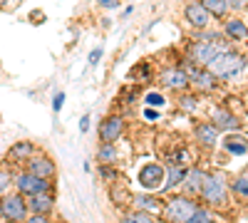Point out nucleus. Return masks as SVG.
Here are the masks:
<instances>
[{
	"label": "nucleus",
	"instance_id": "1",
	"mask_svg": "<svg viewBox=\"0 0 248 223\" xmlns=\"http://www.w3.org/2000/svg\"><path fill=\"white\" fill-rule=\"evenodd\" d=\"M243 70H246V57L241 52H233V50L221 52L214 62L206 67V72H209L214 79H231V77L241 74Z\"/></svg>",
	"mask_w": 248,
	"mask_h": 223
},
{
	"label": "nucleus",
	"instance_id": "14",
	"mask_svg": "<svg viewBox=\"0 0 248 223\" xmlns=\"http://www.w3.org/2000/svg\"><path fill=\"white\" fill-rule=\"evenodd\" d=\"M186 74H189V82H194L199 89H214L216 87V79L206 72V70H194V67H186Z\"/></svg>",
	"mask_w": 248,
	"mask_h": 223
},
{
	"label": "nucleus",
	"instance_id": "27",
	"mask_svg": "<svg viewBox=\"0 0 248 223\" xmlns=\"http://www.w3.org/2000/svg\"><path fill=\"white\" fill-rule=\"evenodd\" d=\"M137 206H139V211L141 208H159V204H156V201L154 198H147V196H137Z\"/></svg>",
	"mask_w": 248,
	"mask_h": 223
},
{
	"label": "nucleus",
	"instance_id": "33",
	"mask_svg": "<svg viewBox=\"0 0 248 223\" xmlns=\"http://www.w3.org/2000/svg\"><path fill=\"white\" fill-rule=\"evenodd\" d=\"M99 57H102V47L92 50V52H90V65H97V62H99Z\"/></svg>",
	"mask_w": 248,
	"mask_h": 223
},
{
	"label": "nucleus",
	"instance_id": "24",
	"mask_svg": "<svg viewBox=\"0 0 248 223\" xmlns=\"http://www.w3.org/2000/svg\"><path fill=\"white\" fill-rule=\"evenodd\" d=\"M231 189H233V193H236V196H248V171H243V174L233 181Z\"/></svg>",
	"mask_w": 248,
	"mask_h": 223
},
{
	"label": "nucleus",
	"instance_id": "12",
	"mask_svg": "<svg viewBox=\"0 0 248 223\" xmlns=\"http://www.w3.org/2000/svg\"><path fill=\"white\" fill-rule=\"evenodd\" d=\"M55 208V201L50 193H35L28 198V211H32V216H47Z\"/></svg>",
	"mask_w": 248,
	"mask_h": 223
},
{
	"label": "nucleus",
	"instance_id": "20",
	"mask_svg": "<svg viewBox=\"0 0 248 223\" xmlns=\"http://www.w3.org/2000/svg\"><path fill=\"white\" fill-rule=\"evenodd\" d=\"M32 154H35V147L30 144V141H20V144H15V147L8 151V156L15 159V161H20V159H30Z\"/></svg>",
	"mask_w": 248,
	"mask_h": 223
},
{
	"label": "nucleus",
	"instance_id": "19",
	"mask_svg": "<svg viewBox=\"0 0 248 223\" xmlns=\"http://www.w3.org/2000/svg\"><path fill=\"white\" fill-rule=\"evenodd\" d=\"M184 178H186V169L184 166H179V164L169 166L167 169V178H164V189H174L176 184H181Z\"/></svg>",
	"mask_w": 248,
	"mask_h": 223
},
{
	"label": "nucleus",
	"instance_id": "36",
	"mask_svg": "<svg viewBox=\"0 0 248 223\" xmlns=\"http://www.w3.org/2000/svg\"><path fill=\"white\" fill-rule=\"evenodd\" d=\"M0 3H3V5H5V3H8V0H0Z\"/></svg>",
	"mask_w": 248,
	"mask_h": 223
},
{
	"label": "nucleus",
	"instance_id": "34",
	"mask_svg": "<svg viewBox=\"0 0 248 223\" xmlns=\"http://www.w3.org/2000/svg\"><path fill=\"white\" fill-rule=\"evenodd\" d=\"M25 223H50V218L47 216H30V218H25Z\"/></svg>",
	"mask_w": 248,
	"mask_h": 223
},
{
	"label": "nucleus",
	"instance_id": "32",
	"mask_svg": "<svg viewBox=\"0 0 248 223\" xmlns=\"http://www.w3.org/2000/svg\"><path fill=\"white\" fill-rule=\"evenodd\" d=\"M97 3H99L102 8H107V10H114V8H119V0H97Z\"/></svg>",
	"mask_w": 248,
	"mask_h": 223
},
{
	"label": "nucleus",
	"instance_id": "6",
	"mask_svg": "<svg viewBox=\"0 0 248 223\" xmlns=\"http://www.w3.org/2000/svg\"><path fill=\"white\" fill-rule=\"evenodd\" d=\"M15 186H17V193H25V196H35V193H50V181L40 178L30 171H20L15 178Z\"/></svg>",
	"mask_w": 248,
	"mask_h": 223
},
{
	"label": "nucleus",
	"instance_id": "11",
	"mask_svg": "<svg viewBox=\"0 0 248 223\" xmlns=\"http://www.w3.org/2000/svg\"><path fill=\"white\" fill-rule=\"evenodd\" d=\"M184 15H186V20H189V25H194L199 30H203L206 25H209V20H211V15L206 13V8L201 3H189L186 10H184Z\"/></svg>",
	"mask_w": 248,
	"mask_h": 223
},
{
	"label": "nucleus",
	"instance_id": "18",
	"mask_svg": "<svg viewBox=\"0 0 248 223\" xmlns=\"http://www.w3.org/2000/svg\"><path fill=\"white\" fill-rule=\"evenodd\" d=\"M226 37L236 40V43H241V40H248V28H246V23H241V20H231V23H226Z\"/></svg>",
	"mask_w": 248,
	"mask_h": 223
},
{
	"label": "nucleus",
	"instance_id": "30",
	"mask_svg": "<svg viewBox=\"0 0 248 223\" xmlns=\"http://www.w3.org/2000/svg\"><path fill=\"white\" fill-rule=\"evenodd\" d=\"M62 104H65V94L57 92V94H55V99H52V109H55V112H60V109H62Z\"/></svg>",
	"mask_w": 248,
	"mask_h": 223
},
{
	"label": "nucleus",
	"instance_id": "4",
	"mask_svg": "<svg viewBox=\"0 0 248 223\" xmlns=\"http://www.w3.org/2000/svg\"><path fill=\"white\" fill-rule=\"evenodd\" d=\"M0 216L8 223H25L28 218V201L23 193H5L0 198Z\"/></svg>",
	"mask_w": 248,
	"mask_h": 223
},
{
	"label": "nucleus",
	"instance_id": "9",
	"mask_svg": "<svg viewBox=\"0 0 248 223\" xmlns=\"http://www.w3.org/2000/svg\"><path fill=\"white\" fill-rule=\"evenodd\" d=\"M122 132H124L122 117H107L99 124V139H102V144H114V141L122 136Z\"/></svg>",
	"mask_w": 248,
	"mask_h": 223
},
{
	"label": "nucleus",
	"instance_id": "8",
	"mask_svg": "<svg viewBox=\"0 0 248 223\" xmlns=\"http://www.w3.org/2000/svg\"><path fill=\"white\" fill-rule=\"evenodd\" d=\"M28 171L35 174V176H40V178H45V181H50V178L57 174V166H55V161H52L50 156H45V154H32V156L28 159Z\"/></svg>",
	"mask_w": 248,
	"mask_h": 223
},
{
	"label": "nucleus",
	"instance_id": "28",
	"mask_svg": "<svg viewBox=\"0 0 248 223\" xmlns=\"http://www.w3.org/2000/svg\"><path fill=\"white\" fill-rule=\"evenodd\" d=\"M10 184H13V176H10L5 169H0V193H5Z\"/></svg>",
	"mask_w": 248,
	"mask_h": 223
},
{
	"label": "nucleus",
	"instance_id": "31",
	"mask_svg": "<svg viewBox=\"0 0 248 223\" xmlns=\"http://www.w3.org/2000/svg\"><path fill=\"white\" fill-rule=\"evenodd\" d=\"M161 114L156 112V109H152V107H147V109H144V119H147V121H156Z\"/></svg>",
	"mask_w": 248,
	"mask_h": 223
},
{
	"label": "nucleus",
	"instance_id": "3",
	"mask_svg": "<svg viewBox=\"0 0 248 223\" xmlns=\"http://www.w3.org/2000/svg\"><path fill=\"white\" fill-rule=\"evenodd\" d=\"M226 193H229V186H226V178L223 174H206V181H203V189H201V198L206 201L209 206L218 208L226 204Z\"/></svg>",
	"mask_w": 248,
	"mask_h": 223
},
{
	"label": "nucleus",
	"instance_id": "5",
	"mask_svg": "<svg viewBox=\"0 0 248 223\" xmlns=\"http://www.w3.org/2000/svg\"><path fill=\"white\" fill-rule=\"evenodd\" d=\"M196 211V204L186 196H174L169 198V204L164 206V218L169 223H186Z\"/></svg>",
	"mask_w": 248,
	"mask_h": 223
},
{
	"label": "nucleus",
	"instance_id": "10",
	"mask_svg": "<svg viewBox=\"0 0 248 223\" xmlns=\"http://www.w3.org/2000/svg\"><path fill=\"white\" fill-rule=\"evenodd\" d=\"M161 85L169 89H186L189 87V74H186L184 67H169L161 74Z\"/></svg>",
	"mask_w": 248,
	"mask_h": 223
},
{
	"label": "nucleus",
	"instance_id": "7",
	"mask_svg": "<svg viewBox=\"0 0 248 223\" xmlns=\"http://www.w3.org/2000/svg\"><path fill=\"white\" fill-rule=\"evenodd\" d=\"M164 176H167V169H164L161 164H144V166L139 169V174H137L139 186L149 189V191L164 189Z\"/></svg>",
	"mask_w": 248,
	"mask_h": 223
},
{
	"label": "nucleus",
	"instance_id": "22",
	"mask_svg": "<svg viewBox=\"0 0 248 223\" xmlns=\"http://www.w3.org/2000/svg\"><path fill=\"white\" fill-rule=\"evenodd\" d=\"M97 159H99V164H114L117 161V149L114 144H102L97 149Z\"/></svg>",
	"mask_w": 248,
	"mask_h": 223
},
{
	"label": "nucleus",
	"instance_id": "29",
	"mask_svg": "<svg viewBox=\"0 0 248 223\" xmlns=\"http://www.w3.org/2000/svg\"><path fill=\"white\" fill-rule=\"evenodd\" d=\"M226 5H229L231 10H243L248 5V0H226Z\"/></svg>",
	"mask_w": 248,
	"mask_h": 223
},
{
	"label": "nucleus",
	"instance_id": "16",
	"mask_svg": "<svg viewBox=\"0 0 248 223\" xmlns=\"http://www.w3.org/2000/svg\"><path fill=\"white\" fill-rule=\"evenodd\" d=\"M211 124L216 127V129H236L241 121H238V117H233L229 109H216L214 112V121Z\"/></svg>",
	"mask_w": 248,
	"mask_h": 223
},
{
	"label": "nucleus",
	"instance_id": "13",
	"mask_svg": "<svg viewBox=\"0 0 248 223\" xmlns=\"http://www.w3.org/2000/svg\"><path fill=\"white\" fill-rule=\"evenodd\" d=\"M203 181H206V174L201 169H191V171H186V178L181 181V184L191 196H199L201 189H203Z\"/></svg>",
	"mask_w": 248,
	"mask_h": 223
},
{
	"label": "nucleus",
	"instance_id": "17",
	"mask_svg": "<svg viewBox=\"0 0 248 223\" xmlns=\"http://www.w3.org/2000/svg\"><path fill=\"white\" fill-rule=\"evenodd\" d=\"M196 139H199V144H203V147H214L218 141V129L214 124H199L196 127Z\"/></svg>",
	"mask_w": 248,
	"mask_h": 223
},
{
	"label": "nucleus",
	"instance_id": "35",
	"mask_svg": "<svg viewBox=\"0 0 248 223\" xmlns=\"http://www.w3.org/2000/svg\"><path fill=\"white\" fill-rule=\"evenodd\" d=\"M79 127H82V132H87V127H90V119H87V117H82V124H79Z\"/></svg>",
	"mask_w": 248,
	"mask_h": 223
},
{
	"label": "nucleus",
	"instance_id": "25",
	"mask_svg": "<svg viewBox=\"0 0 248 223\" xmlns=\"http://www.w3.org/2000/svg\"><path fill=\"white\" fill-rule=\"evenodd\" d=\"M124 223H154V221L147 211H132V213L124 216Z\"/></svg>",
	"mask_w": 248,
	"mask_h": 223
},
{
	"label": "nucleus",
	"instance_id": "15",
	"mask_svg": "<svg viewBox=\"0 0 248 223\" xmlns=\"http://www.w3.org/2000/svg\"><path fill=\"white\" fill-rule=\"evenodd\" d=\"M223 149L229 151V154H233V156H243V154L248 151V141H246V136H241V134L223 136Z\"/></svg>",
	"mask_w": 248,
	"mask_h": 223
},
{
	"label": "nucleus",
	"instance_id": "21",
	"mask_svg": "<svg viewBox=\"0 0 248 223\" xmlns=\"http://www.w3.org/2000/svg\"><path fill=\"white\" fill-rule=\"evenodd\" d=\"M201 5L206 8V13H209L211 17H223L226 10H229L226 0H201Z\"/></svg>",
	"mask_w": 248,
	"mask_h": 223
},
{
	"label": "nucleus",
	"instance_id": "23",
	"mask_svg": "<svg viewBox=\"0 0 248 223\" xmlns=\"http://www.w3.org/2000/svg\"><path fill=\"white\" fill-rule=\"evenodd\" d=\"M186 223H214V216H211V211L209 208H201V206H196V211H194V216L186 221Z\"/></svg>",
	"mask_w": 248,
	"mask_h": 223
},
{
	"label": "nucleus",
	"instance_id": "26",
	"mask_svg": "<svg viewBox=\"0 0 248 223\" xmlns=\"http://www.w3.org/2000/svg\"><path fill=\"white\" fill-rule=\"evenodd\" d=\"M144 102H147V107H164V97L159 94V92H149L147 97H144Z\"/></svg>",
	"mask_w": 248,
	"mask_h": 223
},
{
	"label": "nucleus",
	"instance_id": "2",
	"mask_svg": "<svg viewBox=\"0 0 248 223\" xmlns=\"http://www.w3.org/2000/svg\"><path fill=\"white\" fill-rule=\"evenodd\" d=\"M226 50H229V45L221 43L218 37H214V40H196V43L191 45V50H189V59L194 65H199V67H209L214 59L221 52H226Z\"/></svg>",
	"mask_w": 248,
	"mask_h": 223
}]
</instances>
